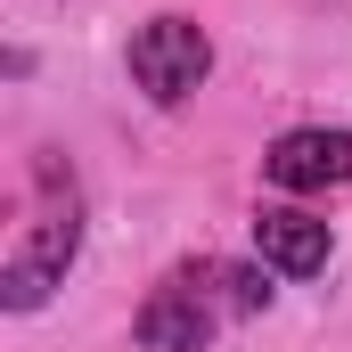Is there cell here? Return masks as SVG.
<instances>
[{
    "mask_svg": "<svg viewBox=\"0 0 352 352\" xmlns=\"http://www.w3.org/2000/svg\"><path fill=\"white\" fill-rule=\"evenodd\" d=\"M140 344L148 352H205L213 344V311H205V295H197V278H164L148 303H140Z\"/></svg>",
    "mask_w": 352,
    "mask_h": 352,
    "instance_id": "obj_5",
    "label": "cell"
},
{
    "mask_svg": "<svg viewBox=\"0 0 352 352\" xmlns=\"http://www.w3.org/2000/svg\"><path fill=\"white\" fill-rule=\"evenodd\" d=\"M213 278L230 287V303H238V311H263V303H270V278H263V270H213Z\"/></svg>",
    "mask_w": 352,
    "mask_h": 352,
    "instance_id": "obj_6",
    "label": "cell"
},
{
    "mask_svg": "<svg viewBox=\"0 0 352 352\" xmlns=\"http://www.w3.org/2000/svg\"><path fill=\"white\" fill-rule=\"evenodd\" d=\"M33 197L41 205H33L25 238L0 263V311H41L66 287L74 254H82V188H74V173L58 156H33Z\"/></svg>",
    "mask_w": 352,
    "mask_h": 352,
    "instance_id": "obj_1",
    "label": "cell"
},
{
    "mask_svg": "<svg viewBox=\"0 0 352 352\" xmlns=\"http://www.w3.org/2000/svg\"><path fill=\"white\" fill-rule=\"evenodd\" d=\"M254 254H263V270H278V278H320L328 254H336V230H328L320 213H303V205H270L263 221H254Z\"/></svg>",
    "mask_w": 352,
    "mask_h": 352,
    "instance_id": "obj_4",
    "label": "cell"
},
{
    "mask_svg": "<svg viewBox=\"0 0 352 352\" xmlns=\"http://www.w3.org/2000/svg\"><path fill=\"white\" fill-rule=\"evenodd\" d=\"M205 74H213V33L197 16H148L131 33V82L156 107H180L188 90H205Z\"/></svg>",
    "mask_w": 352,
    "mask_h": 352,
    "instance_id": "obj_2",
    "label": "cell"
},
{
    "mask_svg": "<svg viewBox=\"0 0 352 352\" xmlns=\"http://www.w3.org/2000/svg\"><path fill=\"white\" fill-rule=\"evenodd\" d=\"M263 180H270V188H287V197H311V188L352 180V131H328V123L278 131V140L263 148Z\"/></svg>",
    "mask_w": 352,
    "mask_h": 352,
    "instance_id": "obj_3",
    "label": "cell"
}]
</instances>
